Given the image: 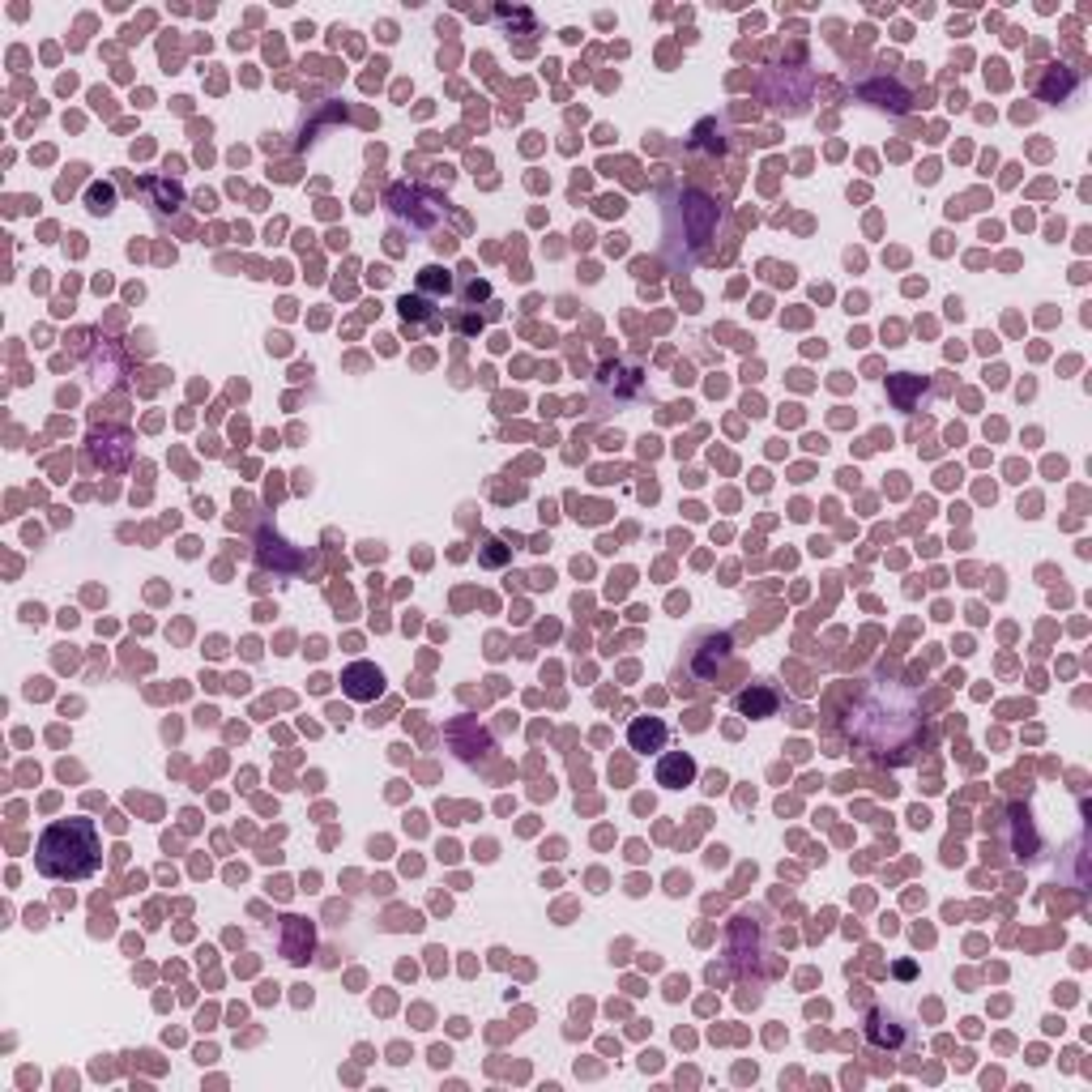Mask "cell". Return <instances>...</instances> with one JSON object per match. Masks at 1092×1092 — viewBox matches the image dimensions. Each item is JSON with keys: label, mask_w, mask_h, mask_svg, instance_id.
Here are the masks:
<instances>
[{"label": "cell", "mask_w": 1092, "mask_h": 1092, "mask_svg": "<svg viewBox=\"0 0 1092 1092\" xmlns=\"http://www.w3.org/2000/svg\"><path fill=\"white\" fill-rule=\"evenodd\" d=\"M845 734L875 760L905 764L922 738V704L918 691L892 675H875L858 687L850 713H845Z\"/></svg>", "instance_id": "6da1fadb"}, {"label": "cell", "mask_w": 1092, "mask_h": 1092, "mask_svg": "<svg viewBox=\"0 0 1092 1092\" xmlns=\"http://www.w3.org/2000/svg\"><path fill=\"white\" fill-rule=\"evenodd\" d=\"M34 866L60 884H78L102 866V845L94 820H56L39 845H34Z\"/></svg>", "instance_id": "7a4b0ae2"}, {"label": "cell", "mask_w": 1092, "mask_h": 1092, "mask_svg": "<svg viewBox=\"0 0 1092 1092\" xmlns=\"http://www.w3.org/2000/svg\"><path fill=\"white\" fill-rule=\"evenodd\" d=\"M342 691L350 696V700H376L380 691H384V675L376 671L372 661H355V666H346V675H342Z\"/></svg>", "instance_id": "3957f363"}, {"label": "cell", "mask_w": 1092, "mask_h": 1092, "mask_svg": "<svg viewBox=\"0 0 1092 1092\" xmlns=\"http://www.w3.org/2000/svg\"><path fill=\"white\" fill-rule=\"evenodd\" d=\"M696 777V764H691V756H666L661 764H657V786H671V790H679V786H687Z\"/></svg>", "instance_id": "277c9868"}, {"label": "cell", "mask_w": 1092, "mask_h": 1092, "mask_svg": "<svg viewBox=\"0 0 1092 1092\" xmlns=\"http://www.w3.org/2000/svg\"><path fill=\"white\" fill-rule=\"evenodd\" d=\"M631 751H661V743H666V726L657 721V717H641L637 726H631Z\"/></svg>", "instance_id": "5b68a950"}]
</instances>
